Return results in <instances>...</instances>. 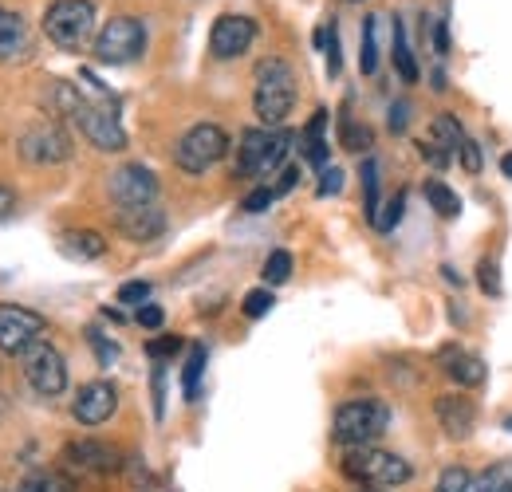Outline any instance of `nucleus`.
<instances>
[{
	"label": "nucleus",
	"instance_id": "09e8293b",
	"mask_svg": "<svg viewBox=\"0 0 512 492\" xmlns=\"http://www.w3.org/2000/svg\"><path fill=\"white\" fill-rule=\"evenodd\" d=\"M434 52L446 56L449 52V24L446 20H434Z\"/></svg>",
	"mask_w": 512,
	"mask_h": 492
},
{
	"label": "nucleus",
	"instance_id": "e433bc0d",
	"mask_svg": "<svg viewBox=\"0 0 512 492\" xmlns=\"http://www.w3.org/2000/svg\"><path fill=\"white\" fill-rule=\"evenodd\" d=\"M477 280H481V292L485 296H501V272H497L493 260H481L477 264Z\"/></svg>",
	"mask_w": 512,
	"mask_h": 492
},
{
	"label": "nucleus",
	"instance_id": "9d476101",
	"mask_svg": "<svg viewBox=\"0 0 512 492\" xmlns=\"http://www.w3.org/2000/svg\"><path fill=\"white\" fill-rule=\"evenodd\" d=\"M16 146H20V158L32 166H60L71 158V138L60 123H32Z\"/></svg>",
	"mask_w": 512,
	"mask_h": 492
},
{
	"label": "nucleus",
	"instance_id": "c756f323",
	"mask_svg": "<svg viewBox=\"0 0 512 492\" xmlns=\"http://www.w3.org/2000/svg\"><path fill=\"white\" fill-rule=\"evenodd\" d=\"M339 142H343V150H351V154H363V150H371V126L343 119V134H339Z\"/></svg>",
	"mask_w": 512,
	"mask_h": 492
},
{
	"label": "nucleus",
	"instance_id": "423d86ee",
	"mask_svg": "<svg viewBox=\"0 0 512 492\" xmlns=\"http://www.w3.org/2000/svg\"><path fill=\"white\" fill-rule=\"evenodd\" d=\"M44 32L60 52H83L95 36V4L91 0H56L44 12Z\"/></svg>",
	"mask_w": 512,
	"mask_h": 492
},
{
	"label": "nucleus",
	"instance_id": "bb28decb",
	"mask_svg": "<svg viewBox=\"0 0 512 492\" xmlns=\"http://www.w3.org/2000/svg\"><path fill=\"white\" fill-rule=\"evenodd\" d=\"M473 492H512V465L501 461V465H489L485 473L473 477Z\"/></svg>",
	"mask_w": 512,
	"mask_h": 492
},
{
	"label": "nucleus",
	"instance_id": "ea45409f",
	"mask_svg": "<svg viewBox=\"0 0 512 492\" xmlns=\"http://www.w3.org/2000/svg\"><path fill=\"white\" fill-rule=\"evenodd\" d=\"M272 201H276L272 185H260V189H253V193H249V197L241 201V209H245V213H264V209H268Z\"/></svg>",
	"mask_w": 512,
	"mask_h": 492
},
{
	"label": "nucleus",
	"instance_id": "b1692460",
	"mask_svg": "<svg viewBox=\"0 0 512 492\" xmlns=\"http://www.w3.org/2000/svg\"><path fill=\"white\" fill-rule=\"evenodd\" d=\"M359 178H363V213H367V221L375 225V217H379V162L375 158H367L363 162V170H359Z\"/></svg>",
	"mask_w": 512,
	"mask_h": 492
},
{
	"label": "nucleus",
	"instance_id": "20e7f679",
	"mask_svg": "<svg viewBox=\"0 0 512 492\" xmlns=\"http://www.w3.org/2000/svg\"><path fill=\"white\" fill-rule=\"evenodd\" d=\"M71 119H75V126L83 130V138H87L95 150H103V154L127 150V130L119 123V103H115V95H91V91H83V99H79V107L71 111Z\"/></svg>",
	"mask_w": 512,
	"mask_h": 492
},
{
	"label": "nucleus",
	"instance_id": "3c124183",
	"mask_svg": "<svg viewBox=\"0 0 512 492\" xmlns=\"http://www.w3.org/2000/svg\"><path fill=\"white\" fill-rule=\"evenodd\" d=\"M501 174H505V178H512V150L501 158Z\"/></svg>",
	"mask_w": 512,
	"mask_h": 492
},
{
	"label": "nucleus",
	"instance_id": "2eb2a0df",
	"mask_svg": "<svg viewBox=\"0 0 512 492\" xmlns=\"http://www.w3.org/2000/svg\"><path fill=\"white\" fill-rule=\"evenodd\" d=\"M115 225H119V233L127 241L146 245V241H158L166 233V213L158 209V201L154 205H130V209H119Z\"/></svg>",
	"mask_w": 512,
	"mask_h": 492
},
{
	"label": "nucleus",
	"instance_id": "6e6552de",
	"mask_svg": "<svg viewBox=\"0 0 512 492\" xmlns=\"http://www.w3.org/2000/svg\"><path fill=\"white\" fill-rule=\"evenodd\" d=\"M146 52V24L138 16H111L95 36V60L123 67Z\"/></svg>",
	"mask_w": 512,
	"mask_h": 492
},
{
	"label": "nucleus",
	"instance_id": "7c9ffc66",
	"mask_svg": "<svg viewBox=\"0 0 512 492\" xmlns=\"http://www.w3.org/2000/svg\"><path fill=\"white\" fill-rule=\"evenodd\" d=\"M16 492H71V481L64 473H32Z\"/></svg>",
	"mask_w": 512,
	"mask_h": 492
},
{
	"label": "nucleus",
	"instance_id": "f704fd0d",
	"mask_svg": "<svg viewBox=\"0 0 512 492\" xmlns=\"http://www.w3.org/2000/svg\"><path fill=\"white\" fill-rule=\"evenodd\" d=\"M87 343L95 347V359H99V367H115V359H119V347L111 343V339H103V331H87Z\"/></svg>",
	"mask_w": 512,
	"mask_h": 492
},
{
	"label": "nucleus",
	"instance_id": "de8ad7c7",
	"mask_svg": "<svg viewBox=\"0 0 512 492\" xmlns=\"http://www.w3.org/2000/svg\"><path fill=\"white\" fill-rule=\"evenodd\" d=\"M154 414H166V386H162V367H154Z\"/></svg>",
	"mask_w": 512,
	"mask_h": 492
},
{
	"label": "nucleus",
	"instance_id": "4be33fe9",
	"mask_svg": "<svg viewBox=\"0 0 512 492\" xmlns=\"http://www.w3.org/2000/svg\"><path fill=\"white\" fill-rule=\"evenodd\" d=\"M394 67H398L402 83H418V60H414V52H410V40H406L402 20H394Z\"/></svg>",
	"mask_w": 512,
	"mask_h": 492
},
{
	"label": "nucleus",
	"instance_id": "393cba45",
	"mask_svg": "<svg viewBox=\"0 0 512 492\" xmlns=\"http://www.w3.org/2000/svg\"><path fill=\"white\" fill-rule=\"evenodd\" d=\"M359 67H363V75H375V71H379V16H367V20H363V52H359Z\"/></svg>",
	"mask_w": 512,
	"mask_h": 492
},
{
	"label": "nucleus",
	"instance_id": "9b49d317",
	"mask_svg": "<svg viewBox=\"0 0 512 492\" xmlns=\"http://www.w3.org/2000/svg\"><path fill=\"white\" fill-rule=\"evenodd\" d=\"M44 315L20 308V304H0V351L4 355H24L32 343L44 339Z\"/></svg>",
	"mask_w": 512,
	"mask_h": 492
},
{
	"label": "nucleus",
	"instance_id": "0eeeda50",
	"mask_svg": "<svg viewBox=\"0 0 512 492\" xmlns=\"http://www.w3.org/2000/svg\"><path fill=\"white\" fill-rule=\"evenodd\" d=\"M225 154H229V134L217 123L190 126V130L178 138V146H174V162H178V170H186V174H205V170H213Z\"/></svg>",
	"mask_w": 512,
	"mask_h": 492
},
{
	"label": "nucleus",
	"instance_id": "39448f33",
	"mask_svg": "<svg viewBox=\"0 0 512 492\" xmlns=\"http://www.w3.org/2000/svg\"><path fill=\"white\" fill-rule=\"evenodd\" d=\"M343 473L351 481H359L363 489H398L414 477L410 461L398 457V453H386V449H375V445H363V449H347L343 457Z\"/></svg>",
	"mask_w": 512,
	"mask_h": 492
},
{
	"label": "nucleus",
	"instance_id": "a211bd4d",
	"mask_svg": "<svg viewBox=\"0 0 512 492\" xmlns=\"http://www.w3.org/2000/svg\"><path fill=\"white\" fill-rule=\"evenodd\" d=\"M32 56V32L20 12L0 8V60H28Z\"/></svg>",
	"mask_w": 512,
	"mask_h": 492
},
{
	"label": "nucleus",
	"instance_id": "cd10ccee",
	"mask_svg": "<svg viewBox=\"0 0 512 492\" xmlns=\"http://www.w3.org/2000/svg\"><path fill=\"white\" fill-rule=\"evenodd\" d=\"M201 374H205V347H190V359H186V370H182V394H186V402H197Z\"/></svg>",
	"mask_w": 512,
	"mask_h": 492
},
{
	"label": "nucleus",
	"instance_id": "7ed1b4c3",
	"mask_svg": "<svg viewBox=\"0 0 512 492\" xmlns=\"http://www.w3.org/2000/svg\"><path fill=\"white\" fill-rule=\"evenodd\" d=\"M292 142H296L292 130H268V126L245 130L237 146V178H272L276 170H284Z\"/></svg>",
	"mask_w": 512,
	"mask_h": 492
},
{
	"label": "nucleus",
	"instance_id": "dca6fc26",
	"mask_svg": "<svg viewBox=\"0 0 512 492\" xmlns=\"http://www.w3.org/2000/svg\"><path fill=\"white\" fill-rule=\"evenodd\" d=\"M67 469L75 473H115L119 469V449L107 441H75L64 449Z\"/></svg>",
	"mask_w": 512,
	"mask_h": 492
},
{
	"label": "nucleus",
	"instance_id": "4468645a",
	"mask_svg": "<svg viewBox=\"0 0 512 492\" xmlns=\"http://www.w3.org/2000/svg\"><path fill=\"white\" fill-rule=\"evenodd\" d=\"M115 410H119V390L111 382H87L71 402V414L79 426H103L107 418H115Z\"/></svg>",
	"mask_w": 512,
	"mask_h": 492
},
{
	"label": "nucleus",
	"instance_id": "c9c22d12",
	"mask_svg": "<svg viewBox=\"0 0 512 492\" xmlns=\"http://www.w3.org/2000/svg\"><path fill=\"white\" fill-rule=\"evenodd\" d=\"M418 154H422V158H426L434 170H446L449 158H453L446 146H442V142H434V138H422V142H418Z\"/></svg>",
	"mask_w": 512,
	"mask_h": 492
},
{
	"label": "nucleus",
	"instance_id": "a18cd8bd",
	"mask_svg": "<svg viewBox=\"0 0 512 492\" xmlns=\"http://www.w3.org/2000/svg\"><path fill=\"white\" fill-rule=\"evenodd\" d=\"M410 126V103H390V130L402 134Z\"/></svg>",
	"mask_w": 512,
	"mask_h": 492
},
{
	"label": "nucleus",
	"instance_id": "4c0bfd02",
	"mask_svg": "<svg viewBox=\"0 0 512 492\" xmlns=\"http://www.w3.org/2000/svg\"><path fill=\"white\" fill-rule=\"evenodd\" d=\"M178 351H182V339H178V335H162V339H150V343H146V355L158 359V363L170 359V355H178Z\"/></svg>",
	"mask_w": 512,
	"mask_h": 492
},
{
	"label": "nucleus",
	"instance_id": "1a4fd4ad",
	"mask_svg": "<svg viewBox=\"0 0 512 492\" xmlns=\"http://www.w3.org/2000/svg\"><path fill=\"white\" fill-rule=\"evenodd\" d=\"M20 370H24L28 386H32L36 394H44V398H56V394L67 390V363L48 339L32 343V347L20 355Z\"/></svg>",
	"mask_w": 512,
	"mask_h": 492
},
{
	"label": "nucleus",
	"instance_id": "c85d7f7f",
	"mask_svg": "<svg viewBox=\"0 0 512 492\" xmlns=\"http://www.w3.org/2000/svg\"><path fill=\"white\" fill-rule=\"evenodd\" d=\"M264 284L268 288H280V284H288V276H292V252L288 248H276L268 260H264Z\"/></svg>",
	"mask_w": 512,
	"mask_h": 492
},
{
	"label": "nucleus",
	"instance_id": "58836bf2",
	"mask_svg": "<svg viewBox=\"0 0 512 492\" xmlns=\"http://www.w3.org/2000/svg\"><path fill=\"white\" fill-rule=\"evenodd\" d=\"M150 300V284L146 280H130L119 288V304H130V308H142Z\"/></svg>",
	"mask_w": 512,
	"mask_h": 492
},
{
	"label": "nucleus",
	"instance_id": "79ce46f5",
	"mask_svg": "<svg viewBox=\"0 0 512 492\" xmlns=\"http://www.w3.org/2000/svg\"><path fill=\"white\" fill-rule=\"evenodd\" d=\"M457 158H461V166H465L469 174H481V146H477L473 138H465V142H461Z\"/></svg>",
	"mask_w": 512,
	"mask_h": 492
},
{
	"label": "nucleus",
	"instance_id": "8fccbe9b",
	"mask_svg": "<svg viewBox=\"0 0 512 492\" xmlns=\"http://www.w3.org/2000/svg\"><path fill=\"white\" fill-rule=\"evenodd\" d=\"M16 213V193L8 185H0V221H8Z\"/></svg>",
	"mask_w": 512,
	"mask_h": 492
},
{
	"label": "nucleus",
	"instance_id": "f3484780",
	"mask_svg": "<svg viewBox=\"0 0 512 492\" xmlns=\"http://www.w3.org/2000/svg\"><path fill=\"white\" fill-rule=\"evenodd\" d=\"M434 414H438V422H442V430H446L449 437H469L473 426H477V406H473V398H465V394H446V398H438Z\"/></svg>",
	"mask_w": 512,
	"mask_h": 492
},
{
	"label": "nucleus",
	"instance_id": "473e14b6",
	"mask_svg": "<svg viewBox=\"0 0 512 492\" xmlns=\"http://www.w3.org/2000/svg\"><path fill=\"white\" fill-rule=\"evenodd\" d=\"M402 213H406V193H394V197L386 201L383 209H379V217H375V229H379V233H390V229L402 221Z\"/></svg>",
	"mask_w": 512,
	"mask_h": 492
},
{
	"label": "nucleus",
	"instance_id": "f8f14e48",
	"mask_svg": "<svg viewBox=\"0 0 512 492\" xmlns=\"http://www.w3.org/2000/svg\"><path fill=\"white\" fill-rule=\"evenodd\" d=\"M256 40V20L253 16H241V12H225L213 20L209 28V56L213 60H237L253 48Z\"/></svg>",
	"mask_w": 512,
	"mask_h": 492
},
{
	"label": "nucleus",
	"instance_id": "6ab92c4d",
	"mask_svg": "<svg viewBox=\"0 0 512 492\" xmlns=\"http://www.w3.org/2000/svg\"><path fill=\"white\" fill-rule=\"evenodd\" d=\"M442 363H446V374L461 390H473V386L485 382V363H481L477 355H465V351H457V347H446V351H442Z\"/></svg>",
	"mask_w": 512,
	"mask_h": 492
},
{
	"label": "nucleus",
	"instance_id": "603ef678",
	"mask_svg": "<svg viewBox=\"0 0 512 492\" xmlns=\"http://www.w3.org/2000/svg\"><path fill=\"white\" fill-rule=\"evenodd\" d=\"M363 492H386V489H363Z\"/></svg>",
	"mask_w": 512,
	"mask_h": 492
},
{
	"label": "nucleus",
	"instance_id": "2f4dec72",
	"mask_svg": "<svg viewBox=\"0 0 512 492\" xmlns=\"http://www.w3.org/2000/svg\"><path fill=\"white\" fill-rule=\"evenodd\" d=\"M438 492H473V473L465 465H446L438 477Z\"/></svg>",
	"mask_w": 512,
	"mask_h": 492
},
{
	"label": "nucleus",
	"instance_id": "49530a36",
	"mask_svg": "<svg viewBox=\"0 0 512 492\" xmlns=\"http://www.w3.org/2000/svg\"><path fill=\"white\" fill-rule=\"evenodd\" d=\"M296 182H300V170H296V166H284V170H280V182L272 185V193L280 197V193H288Z\"/></svg>",
	"mask_w": 512,
	"mask_h": 492
},
{
	"label": "nucleus",
	"instance_id": "f257e3e1",
	"mask_svg": "<svg viewBox=\"0 0 512 492\" xmlns=\"http://www.w3.org/2000/svg\"><path fill=\"white\" fill-rule=\"evenodd\" d=\"M296 107V71L288 67V60L268 56L256 63V87H253V111L260 126L280 130L284 119Z\"/></svg>",
	"mask_w": 512,
	"mask_h": 492
},
{
	"label": "nucleus",
	"instance_id": "37998d69",
	"mask_svg": "<svg viewBox=\"0 0 512 492\" xmlns=\"http://www.w3.org/2000/svg\"><path fill=\"white\" fill-rule=\"evenodd\" d=\"M323 56H327V75H339V32H335V24H327V48H323Z\"/></svg>",
	"mask_w": 512,
	"mask_h": 492
},
{
	"label": "nucleus",
	"instance_id": "c03bdc74",
	"mask_svg": "<svg viewBox=\"0 0 512 492\" xmlns=\"http://www.w3.org/2000/svg\"><path fill=\"white\" fill-rule=\"evenodd\" d=\"M343 189V170L339 166H327V170H320V197H331V193H339Z\"/></svg>",
	"mask_w": 512,
	"mask_h": 492
},
{
	"label": "nucleus",
	"instance_id": "a19ab883",
	"mask_svg": "<svg viewBox=\"0 0 512 492\" xmlns=\"http://www.w3.org/2000/svg\"><path fill=\"white\" fill-rule=\"evenodd\" d=\"M134 319H138V327H146V331H158V327L166 323V311L158 308V304H142V308H134Z\"/></svg>",
	"mask_w": 512,
	"mask_h": 492
},
{
	"label": "nucleus",
	"instance_id": "72a5a7b5",
	"mask_svg": "<svg viewBox=\"0 0 512 492\" xmlns=\"http://www.w3.org/2000/svg\"><path fill=\"white\" fill-rule=\"evenodd\" d=\"M276 304V296H272V288H253L245 300H241V311L249 315V319H260V315H268Z\"/></svg>",
	"mask_w": 512,
	"mask_h": 492
},
{
	"label": "nucleus",
	"instance_id": "5701e85b",
	"mask_svg": "<svg viewBox=\"0 0 512 492\" xmlns=\"http://www.w3.org/2000/svg\"><path fill=\"white\" fill-rule=\"evenodd\" d=\"M426 201H430V209H434L438 217H446V221L461 213V197H457L446 182H438V178H430V182H426Z\"/></svg>",
	"mask_w": 512,
	"mask_h": 492
},
{
	"label": "nucleus",
	"instance_id": "412c9836",
	"mask_svg": "<svg viewBox=\"0 0 512 492\" xmlns=\"http://www.w3.org/2000/svg\"><path fill=\"white\" fill-rule=\"evenodd\" d=\"M327 115L331 111H316L312 115V123L304 126V134H300V142H304V154H308V162L316 166V170H327V138H323V130H327Z\"/></svg>",
	"mask_w": 512,
	"mask_h": 492
},
{
	"label": "nucleus",
	"instance_id": "aec40b11",
	"mask_svg": "<svg viewBox=\"0 0 512 492\" xmlns=\"http://www.w3.org/2000/svg\"><path fill=\"white\" fill-rule=\"evenodd\" d=\"M60 252L71 256V260H99L107 252V241L99 233H91V229H71V233L60 237Z\"/></svg>",
	"mask_w": 512,
	"mask_h": 492
},
{
	"label": "nucleus",
	"instance_id": "ddd939ff",
	"mask_svg": "<svg viewBox=\"0 0 512 492\" xmlns=\"http://www.w3.org/2000/svg\"><path fill=\"white\" fill-rule=\"evenodd\" d=\"M107 193L119 209H130V205H154L158 201V178L154 170L130 162V166H119L111 178H107Z\"/></svg>",
	"mask_w": 512,
	"mask_h": 492
},
{
	"label": "nucleus",
	"instance_id": "f03ea898",
	"mask_svg": "<svg viewBox=\"0 0 512 492\" xmlns=\"http://www.w3.org/2000/svg\"><path fill=\"white\" fill-rule=\"evenodd\" d=\"M386 430H390V410H386L379 398H351L331 418V437L343 449L375 445Z\"/></svg>",
	"mask_w": 512,
	"mask_h": 492
},
{
	"label": "nucleus",
	"instance_id": "a878e982",
	"mask_svg": "<svg viewBox=\"0 0 512 492\" xmlns=\"http://www.w3.org/2000/svg\"><path fill=\"white\" fill-rule=\"evenodd\" d=\"M430 138H434V142H442L449 154H457V150H461V142H465L469 134L461 130V123H457L453 115H438V119L430 123Z\"/></svg>",
	"mask_w": 512,
	"mask_h": 492
}]
</instances>
